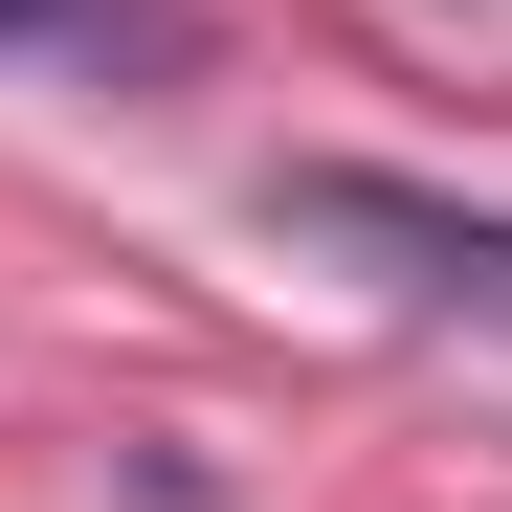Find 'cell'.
Listing matches in <instances>:
<instances>
[{
  "label": "cell",
  "mask_w": 512,
  "mask_h": 512,
  "mask_svg": "<svg viewBox=\"0 0 512 512\" xmlns=\"http://www.w3.org/2000/svg\"><path fill=\"white\" fill-rule=\"evenodd\" d=\"M268 223H290V245H334V268H357V290H401V312H468V334H512V223H490V201H446V179L290 156V179H268Z\"/></svg>",
  "instance_id": "cell-1"
},
{
  "label": "cell",
  "mask_w": 512,
  "mask_h": 512,
  "mask_svg": "<svg viewBox=\"0 0 512 512\" xmlns=\"http://www.w3.org/2000/svg\"><path fill=\"white\" fill-rule=\"evenodd\" d=\"M23 23H45V0H0V45H23Z\"/></svg>",
  "instance_id": "cell-2"
}]
</instances>
